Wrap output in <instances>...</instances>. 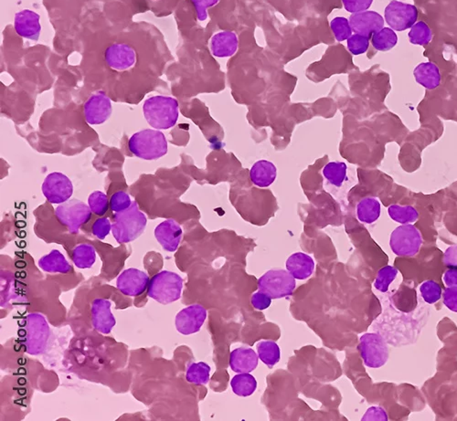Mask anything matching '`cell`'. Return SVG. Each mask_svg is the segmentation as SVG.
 <instances>
[{
    "label": "cell",
    "mask_w": 457,
    "mask_h": 421,
    "mask_svg": "<svg viewBox=\"0 0 457 421\" xmlns=\"http://www.w3.org/2000/svg\"><path fill=\"white\" fill-rule=\"evenodd\" d=\"M287 270L296 280H305L312 276L315 269V262L312 257L304 253H296L292 254L287 259Z\"/></svg>",
    "instance_id": "cell-23"
},
{
    "label": "cell",
    "mask_w": 457,
    "mask_h": 421,
    "mask_svg": "<svg viewBox=\"0 0 457 421\" xmlns=\"http://www.w3.org/2000/svg\"><path fill=\"white\" fill-rule=\"evenodd\" d=\"M72 262L80 269H89L94 266L96 260L95 248L89 244H80L74 248Z\"/></svg>",
    "instance_id": "cell-32"
},
{
    "label": "cell",
    "mask_w": 457,
    "mask_h": 421,
    "mask_svg": "<svg viewBox=\"0 0 457 421\" xmlns=\"http://www.w3.org/2000/svg\"><path fill=\"white\" fill-rule=\"evenodd\" d=\"M74 186L67 175L54 172L45 178L42 192L48 201L54 204L65 202L72 197Z\"/></svg>",
    "instance_id": "cell-11"
},
{
    "label": "cell",
    "mask_w": 457,
    "mask_h": 421,
    "mask_svg": "<svg viewBox=\"0 0 457 421\" xmlns=\"http://www.w3.org/2000/svg\"><path fill=\"white\" fill-rule=\"evenodd\" d=\"M423 235L412 224L401 225L396 228L390 238L392 253L400 257H413L420 251Z\"/></svg>",
    "instance_id": "cell-6"
},
{
    "label": "cell",
    "mask_w": 457,
    "mask_h": 421,
    "mask_svg": "<svg viewBox=\"0 0 457 421\" xmlns=\"http://www.w3.org/2000/svg\"><path fill=\"white\" fill-rule=\"evenodd\" d=\"M88 204L92 212L97 216H104L109 210V198L104 192L95 191L90 195Z\"/></svg>",
    "instance_id": "cell-38"
},
{
    "label": "cell",
    "mask_w": 457,
    "mask_h": 421,
    "mask_svg": "<svg viewBox=\"0 0 457 421\" xmlns=\"http://www.w3.org/2000/svg\"><path fill=\"white\" fill-rule=\"evenodd\" d=\"M347 170L348 166L344 162L334 161L326 165L322 173L331 185L340 188L347 180Z\"/></svg>",
    "instance_id": "cell-28"
},
{
    "label": "cell",
    "mask_w": 457,
    "mask_h": 421,
    "mask_svg": "<svg viewBox=\"0 0 457 421\" xmlns=\"http://www.w3.org/2000/svg\"><path fill=\"white\" fill-rule=\"evenodd\" d=\"M232 391L239 397H250L257 388V381L255 376L248 373H241L234 376L231 381Z\"/></svg>",
    "instance_id": "cell-27"
},
{
    "label": "cell",
    "mask_w": 457,
    "mask_h": 421,
    "mask_svg": "<svg viewBox=\"0 0 457 421\" xmlns=\"http://www.w3.org/2000/svg\"><path fill=\"white\" fill-rule=\"evenodd\" d=\"M143 112L151 127L157 129H170L179 118V102L170 96H153L145 102Z\"/></svg>",
    "instance_id": "cell-1"
},
{
    "label": "cell",
    "mask_w": 457,
    "mask_h": 421,
    "mask_svg": "<svg viewBox=\"0 0 457 421\" xmlns=\"http://www.w3.org/2000/svg\"><path fill=\"white\" fill-rule=\"evenodd\" d=\"M417 19V8L407 3L392 0L385 8V22L394 31H406L415 24Z\"/></svg>",
    "instance_id": "cell-10"
},
{
    "label": "cell",
    "mask_w": 457,
    "mask_h": 421,
    "mask_svg": "<svg viewBox=\"0 0 457 421\" xmlns=\"http://www.w3.org/2000/svg\"><path fill=\"white\" fill-rule=\"evenodd\" d=\"M358 349L364 364L369 368L383 367L388 361V344L385 339L377 333H367L360 336Z\"/></svg>",
    "instance_id": "cell-7"
},
{
    "label": "cell",
    "mask_w": 457,
    "mask_h": 421,
    "mask_svg": "<svg viewBox=\"0 0 457 421\" xmlns=\"http://www.w3.org/2000/svg\"><path fill=\"white\" fill-rule=\"evenodd\" d=\"M259 356L255 351L249 347H239L232 351L229 364L232 370L236 373H250L257 367Z\"/></svg>",
    "instance_id": "cell-21"
},
{
    "label": "cell",
    "mask_w": 457,
    "mask_h": 421,
    "mask_svg": "<svg viewBox=\"0 0 457 421\" xmlns=\"http://www.w3.org/2000/svg\"><path fill=\"white\" fill-rule=\"evenodd\" d=\"M207 318V310L202 305H192L182 310L176 317L177 332L184 335L196 334Z\"/></svg>",
    "instance_id": "cell-12"
},
{
    "label": "cell",
    "mask_w": 457,
    "mask_h": 421,
    "mask_svg": "<svg viewBox=\"0 0 457 421\" xmlns=\"http://www.w3.org/2000/svg\"><path fill=\"white\" fill-rule=\"evenodd\" d=\"M442 302L450 311L457 312V287H447L442 294Z\"/></svg>",
    "instance_id": "cell-44"
},
{
    "label": "cell",
    "mask_w": 457,
    "mask_h": 421,
    "mask_svg": "<svg viewBox=\"0 0 457 421\" xmlns=\"http://www.w3.org/2000/svg\"><path fill=\"white\" fill-rule=\"evenodd\" d=\"M442 280L447 287H457V269H449L445 271Z\"/></svg>",
    "instance_id": "cell-48"
},
{
    "label": "cell",
    "mask_w": 457,
    "mask_h": 421,
    "mask_svg": "<svg viewBox=\"0 0 457 421\" xmlns=\"http://www.w3.org/2000/svg\"><path fill=\"white\" fill-rule=\"evenodd\" d=\"M147 218L138 209V203L133 202L124 212H116L112 232L119 244L135 241L145 232Z\"/></svg>",
    "instance_id": "cell-2"
},
{
    "label": "cell",
    "mask_w": 457,
    "mask_h": 421,
    "mask_svg": "<svg viewBox=\"0 0 457 421\" xmlns=\"http://www.w3.org/2000/svg\"><path fill=\"white\" fill-rule=\"evenodd\" d=\"M131 153L139 159L156 160L165 156L168 143L164 134L158 130L147 129L133 134L129 140Z\"/></svg>",
    "instance_id": "cell-3"
},
{
    "label": "cell",
    "mask_w": 457,
    "mask_h": 421,
    "mask_svg": "<svg viewBox=\"0 0 457 421\" xmlns=\"http://www.w3.org/2000/svg\"><path fill=\"white\" fill-rule=\"evenodd\" d=\"M380 203L376 198H362L357 205V217L362 223H374L380 218Z\"/></svg>",
    "instance_id": "cell-25"
},
{
    "label": "cell",
    "mask_w": 457,
    "mask_h": 421,
    "mask_svg": "<svg viewBox=\"0 0 457 421\" xmlns=\"http://www.w3.org/2000/svg\"><path fill=\"white\" fill-rule=\"evenodd\" d=\"M388 420V414H387L385 409H383L380 407H371L368 408V411H366V413L364 414V416L362 419L363 421H387Z\"/></svg>",
    "instance_id": "cell-46"
},
{
    "label": "cell",
    "mask_w": 457,
    "mask_h": 421,
    "mask_svg": "<svg viewBox=\"0 0 457 421\" xmlns=\"http://www.w3.org/2000/svg\"><path fill=\"white\" fill-rule=\"evenodd\" d=\"M155 237L164 250L173 253L182 241V229L174 219H168L156 228Z\"/></svg>",
    "instance_id": "cell-18"
},
{
    "label": "cell",
    "mask_w": 457,
    "mask_h": 421,
    "mask_svg": "<svg viewBox=\"0 0 457 421\" xmlns=\"http://www.w3.org/2000/svg\"><path fill=\"white\" fill-rule=\"evenodd\" d=\"M191 1L196 8L198 19L200 22H205L208 17V13H207L208 8L217 5L220 0H191Z\"/></svg>",
    "instance_id": "cell-42"
},
{
    "label": "cell",
    "mask_w": 457,
    "mask_h": 421,
    "mask_svg": "<svg viewBox=\"0 0 457 421\" xmlns=\"http://www.w3.org/2000/svg\"><path fill=\"white\" fill-rule=\"evenodd\" d=\"M413 75L416 81L428 90L436 89L441 84V72L435 63H423L415 67Z\"/></svg>",
    "instance_id": "cell-24"
},
{
    "label": "cell",
    "mask_w": 457,
    "mask_h": 421,
    "mask_svg": "<svg viewBox=\"0 0 457 421\" xmlns=\"http://www.w3.org/2000/svg\"><path fill=\"white\" fill-rule=\"evenodd\" d=\"M239 40L236 33L225 31L218 32L211 40V54L217 58H228L236 54Z\"/></svg>",
    "instance_id": "cell-20"
},
{
    "label": "cell",
    "mask_w": 457,
    "mask_h": 421,
    "mask_svg": "<svg viewBox=\"0 0 457 421\" xmlns=\"http://www.w3.org/2000/svg\"><path fill=\"white\" fill-rule=\"evenodd\" d=\"M183 280L179 274L163 271L151 279L148 296L162 305L176 302L182 296Z\"/></svg>",
    "instance_id": "cell-4"
},
{
    "label": "cell",
    "mask_w": 457,
    "mask_h": 421,
    "mask_svg": "<svg viewBox=\"0 0 457 421\" xmlns=\"http://www.w3.org/2000/svg\"><path fill=\"white\" fill-rule=\"evenodd\" d=\"M420 292L424 302L433 305L441 299L442 290L441 285L435 280H426L420 286Z\"/></svg>",
    "instance_id": "cell-36"
},
{
    "label": "cell",
    "mask_w": 457,
    "mask_h": 421,
    "mask_svg": "<svg viewBox=\"0 0 457 421\" xmlns=\"http://www.w3.org/2000/svg\"><path fill=\"white\" fill-rule=\"evenodd\" d=\"M331 31L337 42L347 40L352 35V29L349 20L344 17H337L331 20Z\"/></svg>",
    "instance_id": "cell-37"
},
{
    "label": "cell",
    "mask_w": 457,
    "mask_h": 421,
    "mask_svg": "<svg viewBox=\"0 0 457 421\" xmlns=\"http://www.w3.org/2000/svg\"><path fill=\"white\" fill-rule=\"evenodd\" d=\"M352 31L355 33L371 37L372 35L384 27V19L376 11H362L354 13L349 17Z\"/></svg>",
    "instance_id": "cell-17"
},
{
    "label": "cell",
    "mask_w": 457,
    "mask_h": 421,
    "mask_svg": "<svg viewBox=\"0 0 457 421\" xmlns=\"http://www.w3.org/2000/svg\"><path fill=\"white\" fill-rule=\"evenodd\" d=\"M251 303L256 310L263 311V310H266L270 307L271 303H272V298L264 294V292H258L252 295Z\"/></svg>",
    "instance_id": "cell-45"
},
{
    "label": "cell",
    "mask_w": 457,
    "mask_h": 421,
    "mask_svg": "<svg viewBox=\"0 0 457 421\" xmlns=\"http://www.w3.org/2000/svg\"><path fill=\"white\" fill-rule=\"evenodd\" d=\"M111 229H112V225H111L109 219L101 218L98 219L93 225L92 230L96 238L104 239L109 235Z\"/></svg>",
    "instance_id": "cell-43"
},
{
    "label": "cell",
    "mask_w": 457,
    "mask_h": 421,
    "mask_svg": "<svg viewBox=\"0 0 457 421\" xmlns=\"http://www.w3.org/2000/svg\"><path fill=\"white\" fill-rule=\"evenodd\" d=\"M104 58L111 69L123 72L135 65L136 54L128 44L115 43L106 49Z\"/></svg>",
    "instance_id": "cell-14"
},
{
    "label": "cell",
    "mask_w": 457,
    "mask_h": 421,
    "mask_svg": "<svg viewBox=\"0 0 457 421\" xmlns=\"http://www.w3.org/2000/svg\"><path fill=\"white\" fill-rule=\"evenodd\" d=\"M390 218L401 225L412 224L418 221L419 212L415 207L394 204L388 207Z\"/></svg>",
    "instance_id": "cell-30"
},
{
    "label": "cell",
    "mask_w": 457,
    "mask_h": 421,
    "mask_svg": "<svg viewBox=\"0 0 457 421\" xmlns=\"http://www.w3.org/2000/svg\"><path fill=\"white\" fill-rule=\"evenodd\" d=\"M398 42L397 34L391 28H383L371 36V44L378 51H388Z\"/></svg>",
    "instance_id": "cell-29"
},
{
    "label": "cell",
    "mask_w": 457,
    "mask_h": 421,
    "mask_svg": "<svg viewBox=\"0 0 457 421\" xmlns=\"http://www.w3.org/2000/svg\"><path fill=\"white\" fill-rule=\"evenodd\" d=\"M278 169L275 164L267 160H259L250 170V180L258 188H268L276 180Z\"/></svg>",
    "instance_id": "cell-22"
},
{
    "label": "cell",
    "mask_w": 457,
    "mask_h": 421,
    "mask_svg": "<svg viewBox=\"0 0 457 421\" xmlns=\"http://www.w3.org/2000/svg\"><path fill=\"white\" fill-rule=\"evenodd\" d=\"M259 358L264 364L273 367L280 361L281 351L278 344L273 341H261L257 344Z\"/></svg>",
    "instance_id": "cell-31"
},
{
    "label": "cell",
    "mask_w": 457,
    "mask_h": 421,
    "mask_svg": "<svg viewBox=\"0 0 457 421\" xmlns=\"http://www.w3.org/2000/svg\"><path fill=\"white\" fill-rule=\"evenodd\" d=\"M211 368L205 362L192 363L189 365L186 379L189 383L196 385H206L209 381V373Z\"/></svg>",
    "instance_id": "cell-33"
},
{
    "label": "cell",
    "mask_w": 457,
    "mask_h": 421,
    "mask_svg": "<svg viewBox=\"0 0 457 421\" xmlns=\"http://www.w3.org/2000/svg\"><path fill=\"white\" fill-rule=\"evenodd\" d=\"M110 301L95 299L92 305L93 326L102 334L107 335L115 326V319L111 312Z\"/></svg>",
    "instance_id": "cell-19"
},
{
    "label": "cell",
    "mask_w": 457,
    "mask_h": 421,
    "mask_svg": "<svg viewBox=\"0 0 457 421\" xmlns=\"http://www.w3.org/2000/svg\"><path fill=\"white\" fill-rule=\"evenodd\" d=\"M442 262L449 269H457V245L448 247L444 251Z\"/></svg>",
    "instance_id": "cell-47"
},
{
    "label": "cell",
    "mask_w": 457,
    "mask_h": 421,
    "mask_svg": "<svg viewBox=\"0 0 457 421\" xmlns=\"http://www.w3.org/2000/svg\"><path fill=\"white\" fill-rule=\"evenodd\" d=\"M14 28L17 35L24 39L39 40L42 25L40 15L31 10H23L15 14Z\"/></svg>",
    "instance_id": "cell-16"
},
{
    "label": "cell",
    "mask_w": 457,
    "mask_h": 421,
    "mask_svg": "<svg viewBox=\"0 0 457 421\" xmlns=\"http://www.w3.org/2000/svg\"><path fill=\"white\" fill-rule=\"evenodd\" d=\"M132 205L129 195L124 191L116 192L110 200V207L113 212H121L128 209Z\"/></svg>",
    "instance_id": "cell-40"
},
{
    "label": "cell",
    "mask_w": 457,
    "mask_h": 421,
    "mask_svg": "<svg viewBox=\"0 0 457 421\" xmlns=\"http://www.w3.org/2000/svg\"><path fill=\"white\" fill-rule=\"evenodd\" d=\"M92 210L87 205L78 200L65 201L56 209V217L69 232L77 234L80 228L90 221Z\"/></svg>",
    "instance_id": "cell-9"
},
{
    "label": "cell",
    "mask_w": 457,
    "mask_h": 421,
    "mask_svg": "<svg viewBox=\"0 0 457 421\" xmlns=\"http://www.w3.org/2000/svg\"><path fill=\"white\" fill-rule=\"evenodd\" d=\"M348 49L351 54L362 55L368 51L369 47V37L365 35L355 33L347 40Z\"/></svg>",
    "instance_id": "cell-39"
},
{
    "label": "cell",
    "mask_w": 457,
    "mask_h": 421,
    "mask_svg": "<svg viewBox=\"0 0 457 421\" xmlns=\"http://www.w3.org/2000/svg\"><path fill=\"white\" fill-rule=\"evenodd\" d=\"M398 276V270L394 266H385L378 271L376 279L374 282V287L380 292H387L390 285L394 282Z\"/></svg>",
    "instance_id": "cell-35"
},
{
    "label": "cell",
    "mask_w": 457,
    "mask_h": 421,
    "mask_svg": "<svg viewBox=\"0 0 457 421\" xmlns=\"http://www.w3.org/2000/svg\"><path fill=\"white\" fill-rule=\"evenodd\" d=\"M410 42L415 45L426 46L433 38L432 31L426 22H416L408 34Z\"/></svg>",
    "instance_id": "cell-34"
},
{
    "label": "cell",
    "mask_w": 457,
    "mask_h": 421,
    "mask_svg": "<svg viewBox=\"0 0 457 421\" xmlns=\"http://www.w3.org/2000/svg\"><path fill=\"white\" fill-rule=\"evenodd\" d=\"M22 336L26 352L33 356L45 352L49 337V327L45 317L39 314L29 315Z\"/></svg>",
    "instance_id": "cell-5"
},
{
    "label": "cell",
    "mask_w": 457,
    "mask_h": 421,
    "mask_svg": "<svg viewBox=\"0 0 457 421\" xmlns=\"http://www.w3.org/2000/svg\"><path fill=\"white\" fill-rule=\"evenodd\" d=\"M84 116L90 125H101L106 122L112 113V104L104 92L93 95L84 104Z\"/></svg>",
    "instance_id": "cell-13"
},
{
    "label": "cell",
    "mask_w": 457,
    "mask_h": 421,
    "mask_svg": "<svg viewBox=\"0 0 457 421\" xmlns=\"http://www.w3.org/2000/svg\"><path fill=\"white\" fill-rule=\"evenodd\" d=\"M372 2L374 0H342L345 10L351 14L368 10L371 8Z\"/></svg>",
    "instance_id": "cell-41"
},
{
    "label": "cell",
    "mask_w": 457,
    "mask_h": 421,
    "mask_svg": "<svg viewBox=\"0 0 457 421\" xmlns=\"http://www.w3.org/2000/svg\"><path fill=\"white\" fill-rule=\"evenodd\" d=\"M148 285L150 278L138 269H127L124 271L116 282L118 290L128 296H138L145 291Z\"/></svg>",
    "instance_id": "cell-15"
},
{
    "label": "cell",
    "mask_w": 457,
    "mask_h": 421,
    "mask_svg": "<svg viewBox=\"0 0 457 421\" xmlns=\"http://www.w3.org/2000/svg\"><path fill=\"white\" fill-rule=\"evenodd\" d=\"M42 270L47 273H68L72 271L71 265L59 251L54 250L39 261Z\"/></svg>",
    "instance_id": "cell-26"
},
{
    "label": "cell",
    "mask_w": 457,
    "mask_h": 421,
    "mask_svg": "<svg viewBox=\"0 0 457 421\" xmlns=\"http://www.w3.org/2000/svg\"><path fill=\"white\" fill-rule=\"evenodd\" d=\"M296 279L288 271L271 270L258 280V290L272 299H281L293 294Z\"/></svg>",
    "instance_id": "cell-8"
}]
</instances>
